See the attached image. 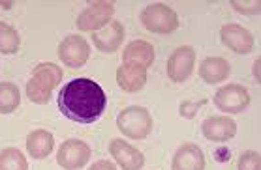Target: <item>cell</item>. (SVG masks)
Wrapping results in <instances>:
<instances>
[{"label":"cell","instance_id":"obj_1","mask_svg":"<svg viewBox=\"0 0 261 170\" xmlns=\"http://www.w3.org/2000/svg\"><path fill=\"white\" fill-rule=\"evenodd\" d=\"M107 95L100 84L89 77L66 82L59 92V109L62 116L81 125H90L103 114Z\"/></svg>","mask_w":261,"mask_h":170},{"label":"cell","instance_id":"obj_2","mask_svg":"<svg viewBox=\"0 0 261 170\" xmlns=\"http://www.w3.org/2000/svg\"><path fill=\"white\" fill-rule=\"evenodd\" d=\"M62 81V67L53 62H43L38 64L27 82V95L32 103L45 105L51 99L53 90Z\"/></svg>","mask_w":261,"mask_h":170},{"label":"cell","instance_id":"obj_3","mask_svg":"<svg viewBox=\"0 0 261 170\" xmlns=\"http://www.w3.org/2000/svg\"><path fill=\"white\" fill-rule=\"evenodd\" d=\"M152 116L145 107H128L117 116V129L128 139L134 141H143L150 135L152 131Z\"/></svg>","mask_w":261,"mask_h":170},{"label":"cell","instance_id":"obj_4","mask_svg":"<svg viewBox=\"0 0 261 170\" xmlns=\"http://www.w3.org/2000/svg\"><path fill=\"white\" fill-rule=\"evenodd\" d=\"M141 24L152 34H171L178 28V17L167 4L154 2L141 12Z\"/></svg>","mask_w":261,"mask_h":170},{"label":"cell","instance_id":"obj_5","mask_svg":"<svg viewBox=\"0 0 261 170\" xmlns=\"http://www.w3.org/2000/svg\"><path fill=\"white\" fill-rule=\"evenodd\" d=\"M214 105L226 114H241L248 109L250 94L243 84H226L214 94Z\"/></svg>","mask_w":261,"mask_h":170},{"label":"cell","instance_id":"obj_6","mask_svg":"<svg viewBox=\"0 0 261 170\" xmlns=\"http://www.w3.org/2000/svg\"><path fill=\"white\" fill-rule=\"evenodd\" d=\"M90 56V45L83 36L70 34L60 41L59 45V58L62 64L71 67V70H79L87 64Z\"/></svg>","mask_w":261,"mask_h":170},{"label":"cell","instance_id":"obj_7","mask_svg":"<svg viewBox=\"0 0 261 170\" xmlns=\"http://www.w3.org/2000/svg\"><path fill=\"white\" fill-rule=\"evenodd\" d=\"M115 13V4L100 0V2H89V6L79 13L77 17V28L81 32H96L103 28Z\"/></svg>","mask_w":261,"mask_h":170},{"label":"cell","instance_id":"obj_8","mask_svg":"<svg viewBox=\"0 0 261 170\" xmlns=\"http://www.w3.org/2000/svg\"><path fill=\"white\" fill-rule=\"evenodd\" d=\"M90 155H92V150L87 142L79 141V139H68L59 148L57 163L64 170H77L89 163Z\"/></svg>","mask_w":261,"mask_h":170},{"label":"cell","instance_id":"obj_9","mask_svg":"<svg viewBox=\"0 0 261 170\" xmlns=\"http://www.w3.org/2000/svg\"><path fill=\"white\" fill-rule=\"evenodd\" d=\"M196 65V51L192 45H182L175 49L171 56L167 58V77L173 82H184L194 73Z\"/></svg>","mask_w":261,"mask_h":170},{"label":"cell","instance_id":"obj_10","mask_svg":"<svg viewBox=\"0 0 261 170\" xmlns=\"http://www.w3.org/2000/svg\"><path fill=\"white\" fill-rule=\"evenodd\" d=\"M220 40L227 49H231L237 54H248L254 49V36L250 34V30L237 23L224 24L220 28Z\"/></svg>","mask_w":261,"mask_h":170},{"label":"cell","instance_id":"obj_11","mask_svg":"<svg viewBox=\"0 0 261 170\" xmlns=\"http://www.w3.org/2000/svg\"><path fill=\"white\" fill-rule=\"evenodd\" d=\"M109 153L113 155V159L122 170H141L143 164H145L143 153L132 144H128L126 141H122V139H113L111 141Z\"/></svg>","mask_w":261,"mask_h":170},{"label":"cell","instance_id":"obj_12","mask_svg":"<svg viewBox=\"0 0 261 170\" xmlns=\"http://www.w3.org/2000/svg\"><path fill=\"white\" fill-rule=\"evenodd\" d=\"M124 40V26L120 21H109L103 28L92 32V43L101 53H115L119 51Z\"/></svg>","mask_w":261,"mask_h":170},{"label":"cell","instance_id":"obj_13","mask_svg":"<svg viewBox=\"0 0 261 170\" xmlns=\"http://www.w3.org/2000/svg\"><path fill=\"white\" fill-rule=\"evenodd\" d=\"M203 137L211 142H227L237 135V123L229 116H211L201 125Z\"/></svg>","mask_w":261,"mask_h":170},{"label":"cell","instance_id":"obj_14","mask_svg":"<svg viewBox=\"0 0 261 170\" xmlns=\"http://www.w3.org/2000/svg\"><path fill=\"white\" fill-rule=\"evenodd\" d=\"M173 170H205L203 150L194 142H184L173 155Z\"/></svg>","mask_w":261,"mask_h":170},{"label":"cell","instance_id":"obj_15","mask_svg":"<svg viewBox=\"0 0 261 170\" xmlns=\"http://www.w3.org/2000/svg\"><path fill=\"white\" fill-rule=\"evenodd\" d=\"M122 62L124 64L141 65V67L147 70L148 65H152V62H154V47L145 40L130 41L124 47Z\"/></svg>","mask_w":261,"mask_h":170},{"label":"cell","instance_id":"obj_16","mask_svg":"<svg viewBox=\"0 0 261 170\" xmlns=\"http://www.w3.org/2000/svg\"><path fill=\"white\" fill-rule=\"evenodd\" d=\"M147 82V70L141 65L122 64L117 70V84L124 92H137L141 90Z\"/></svg>","mask_w":261,"mask_h":170},{"label":"cell","instance_id":"obj_17","mask_svg":"<svg viewBox=\"0 0 261 170\" xmlns=\"http://www.w3.org/2000/svg\"><path fill=\"white\" fill-rule=\"evenodd\" d=\"M231 73V65L229 62L224 58H218V56H213V58H205L199 65V77L207 84H218V82L226 81Z\"/></svg>","mask_w":261,"mask_h":170},{"label":"cell","instance_id":"obj_18","mask_svg":"<svg viewBox=\"0 0 261 170\" xmlns=\"http://www.w3.org/2000/svg\"><path fill=\"white\" fill-rule=\"evenodd\" d=\"M55 148V137L51 131L36 129L27 137V152L34 159H45Z\"/></svg>","mask_w":261,"mask_h":170},{"label":"cell","instance_id":"obj_19","mask_svg":"<svg viewBox=\"0 0 261 170\" xmlns=\"http://www.w3.org/2000/svg\"><path fill=\"white\" fill-rule=\"evenodd\" d=\"M21 103L17 84L13 82H0V114H10Z\"/></svg>","mask_w":261,"mask_h":170},{"label":"cell","instance_id":"obj_20","mask_svg":"<svg viewBox=\"0 0 261 170\" xmlns=\"http://www.w3.org/2000/svg\"><path fill=\"white\" fill-rule=\"evenodd\" d=\"M0 170H29V161L17 148H4L0 152Z\"/></svg>","mask_w":261,"mask_h":170},{"label":"cell","instance_id":"obj_21","mask_svg":"<svg viewBox=\"0 0 261 170\" xmlns=\"http://www.w3.org/2000/svg\"><path fill=\"white\" fill-rule=\"evenodd\" d=\"M19 45H21V38H19L17 30L0 21V53L2 54L17 53Z\"/></svg>","mask_w":261,"mask_h":170},{"label":"cell","instance_id":"obj_22","mask_svg":"<svg viewBox=\"0 0 261 170\" xmlns=\"http://www.w3.org/2000/svg\"><path fill=\"white\" fill-rule=\"evenodd\" d=\"M239 170H261V155L254 150L243 152L239 157Z\"/></svg>","mask_w":261,"mask_h":170},{"label":"cell","instance_id":"obj_23","mask_svg":"<svg viewBox=\"0 0 261 170\" xmlns=\"http://www.w3.org/2000/svg\"><path fill=\"white\" fill-rule=\"evenodd\" d=\"M205 105H207V99L182 101V103H180V107H178V114H180L182 118H186V120H192V118L199 112V109H201V107H205Z\"/></svg>","mask_w":261,"mask_h":170},{"label":"cell","instance_id":"obj_24","mask_svg":"<svg viewBox=\"0 0 261 170\" xmlns=\"http://www.w3.org/2000/svg\"><path fill=\"white\" fill-rule=\"evenodd\" d=\"M231 6L235 8L239 13H246V15H255V13L261 12L259 0H252V2H239V0H231Z\"/></svg>","mask_w":261,"mask_h":170},{"label":"cell","instance_id":"obj_25","mask_svg":"<svg viewBox=\"0 0 261 170\" xmlns=\"http://www.w3.org/2000/svg\"><path fill=\"white\" fill-rule=\"evenodd\" d=\"M89 170H117V166H115L111 161H107V159H100V161H96Z\"/></svg>","mask_w":261,"mask_h":170},{"label":"cell","instance_id":"obj_26","mask_svg":"<svg viewBox=\"0 0 261 170\" xmlns=\"http://www.w3.org/2000/svg\"><path fill=\"white\" fill-rule=\"evenodd\" d=\"M229 150H220L218 152V161H229Z\"/></svg>","mask_w":261,"mask_h":170},{"label":"cell","instance_id":"obj_27","mask_svg":"<svg viewBox=\"0 0 261 170\" xmlns=\"http://www.w3.org/2000/svg\"><path fill=\"white\" fill-rule=\"evenodd\" d=\"M259 64H261V60L257 58V60L254 62V77L257 79V82H259Z\"/></svg>","mask_w":261,"mask_h":170},{"label":"cell","instance_id":"obj_28","mask_svg":"<svg viewBox=\"0 0 261 170\" xmlns=\"http://www.w3.org/2000/svg\"><path fill=\"white\" fill-rule=\"evenodd\" d=\"M0 6H4V8H6V10H8V8L12 6V2H0Z\"/></svg>","mask_w":261,"mask_h":170}]
</instances>
